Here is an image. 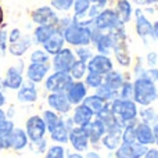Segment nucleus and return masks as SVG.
Wrapping results in <instances>:
<instances>
[{"label": "nucleus", "mask_w": 158, "mask_h": 158, "mask_svg": "<svg viewBox=\"0 0 158 158\" xmlns=\"http://www.w3.org/2000/svg\"><path fill=\"white\" fill-rule=\"evenodd\" d=\"M133 97L132 100L140 107L151 106L158 98V87L147 78H136L133 82Z\"/></svg>", "instance_id": "nucleus-1"}, {"label": "nucleus", "mask_w": 158, "mask_h": 158, "mask_svg": "<svg viewBox=\"0 0 158 158\" xmlns=\"http://www.w3.org/2000/svg\"><path fill=\"white\" fill-rule=\"evenodd\" d=\"M110 111L123 123H131L136 122L137 117H139V108L137 104L133 100H125V98H114L110 101Z\"/></svg>", "instance_id": "nucleus-2"}, {"label": "nucleus", "mask_w": 158, "mask_h": 158, "mask_svg": "<svg viewBox=\"0 0 158 158\" xmlns=\"http://www.w3.org/2000/svg\"><path fill=\"white\" fill-rule=\"evenodd\" d=\"M63 36L65 43L71 46H89L92 43V28L81 25L72 19L71 24L63 31Z\"/></svg>", "instance_id": "nucleus-3"}, {"label": "nucleus", "mask_w": 158, "mask_h": 158, "mask_svg": "<svg viewBox=\"0 0 158 158\" xmlns=\"http://www.w3.org/2000/svg\"><path fill=\"white\" fill-rule=\"evenodd\" d=\"M114 38V47L112 52L114 56L117 58V63L119 64L123 68H128L132 63L131 58V53H129V47H128V42H126V32H125V25L118 27L115 31L110 32Z\"/></svg>", "instance_id": "nucleus-4"}, {"label": "nucleus", "mask_w": 158, "mask_h": 158, "mask_svg": "<svg viewBox=\"0 0 158 158\" xmlns=\"http://www.w3.org/2000/svg\"><path fill=\"white\" fill-rule=\"evenodd\" d=\"M92 24L94 25L96 29L101 31V32H112V31H115L118 27L125 25L119 21V18L117 17L115 11L111 10V8H103V10L94 17Z\"/></svg>", "instance_id": "nucleus-5"}, {"label": "nucleus", "mask_w": 158, "mask_h": 158, "mask_svg": "<svg viewBox=\"0 0 158 158\" xmlns=\"http://www.w3.org/2000/svg\"><path fill=\"white\" fill-rule=\"evenodd\" d=\"M72 78L67 72H53L43 81V86L49 93H65L68 86L72 83Z\"/></svg>", "instance_id": "nucleus-6"}, {"label": "nucleus", "mask_w": 158, "mask_h": 158, "mask_svg": "<svg viewBox=\"0 0 158 158\" xmlns=\"http://www.w3.org/2000/svg\"><path fill=\"white\" fill-rule=\"evenodd\" d=\"M24 131H25V133H27L28 139H29V143H35V142H38V140L43 139L47 133V129L43 122V118L38 114L31 115V117L28 118L27 122H25Z\"/></svg>", "instance_id": "nucleus-7"}, {"label": "nucleus", "mask_w": 158, "mask_h": 158, "mask_svg": "<svg viewBox=\"0 0 158 158\" xmlns=\"http://www.w3.org/2000/svg\"><path fill=\"white\" fill-rule=\"evenodd\" d=\"M24 61L18 60L15 65L10 67L6 72L4 78H3V83H4V89L8 90H18L24 83Z\"/></svg>", "instance_id": "nucleus-8"}, {"label": "nucleus", "mask_w": 158, "mask_h": 158, "mask_svg": "<svg viewBox=\"0 0 158 158\" xmlns=\"http://www.w3.org/2000/svg\"><path fill=\"white\" fill-rule=\"evenodd\" d=\"M2 142L4 150H14V151H22L29 144V139H28L25 131L22 128H18V126H14L11 133L6 139H3Z\"/></svg>", "instance_id": "nucleus-9"}, {"label": "nucleus", "mask_w": 158, "mask_h": 158, "mask_svg": "<svg viewBox=\"0 0 158 158\" xmlns=\"http://www.w3.org/2000/svg\"><path fill=\"white\" fill-rule=\"evenodd\" d=\"M77 60L75 53L69 47H63L57 54L53 56L52 60V68L56 72H69V68L72 67L74 61Z\"/></svg>", "instance_id": "nucleus-10"}, {"label": "nucleus", "mask_w": 158, "mask_h": 158, "mask_svg": "<svg viewBox=\"0 0 158 158\" xmlns=\"http://www.w3.org/2000/svg\"><path fill=\"white\" fill-rule=\"evenodd\" d=\"M68 143L71 144L72 150L77 153H86L89 150V136L83 126H74L68 133Z\"/></svg>", "instance_id": "nucleus-11"}, {"label": "nucleus", "mask_w": 158, "mask_h": 158, "mask_svg": "<svg viewBox=\"0 0 158 158\" xmlns=\"http://www.w3.org/2000/svg\"><path fill=\"white\" fill-rule=\"evenodd\" d=\"M87 72H93V74L98 75H107L110 71L114 69V63L110 58V56L106 54H94L89 61L86 63Z\"/></svg>", "instance_id": "nucleus-12"}, {"label": "nucleus", "mask_w": 158, "mask_h": 158, "mask_svg": "<svg viewBox=\"0 0 158 158\" xmlns=\"http://www.w3.org/2000/svg\"><path fill=\"white\" fill-rule=\"evenodd\" d=\"M31 18L38 25H52L57 27L58 24V15L50 6H42L39 8H35L31 14Z\"/></svg>", "instance_id": "nucleus-13"}, {"label": "nucleus", "mask_w": 158, "mask_h": 158, "mask_svg": "<svg viewBox=\"0 0 158 158\" xmlns=\"http://www.w3.org/2000/svg\"><path fill=\"white\" fill-rule=\"evenodd\" d=\"M47 106L50 110L64 117L72 111V106L68 101L65 93H49L47 96Z\"/></svg>", "instance_id": "nucleus-14"}, {"label": "nucleus", "mask_w": 158, "mask_h": 158, "mask_svg": "<svg viewBox=\"0 0 158 158\" xmlns=\"http://www.w3.org/2000/svg\"><path fill=\"white\" fill-rule=\"evenodd\" d=\"M147 146L140 143H121V146L114 151L115 158H143L147 151Z\"/></svg>", "instance_id": "nucleus-15"}, {"label": "nucleus", "mask_w": 158, "mask_h": 158, "mask_svg": "<svg viewBox=\"0 0 158 158\" xmlns=\"http://www.w3.org/2000/svg\"><path fill=\"white\" fill-rule=\"evenodd\" d=\"M87 90H89L87 86L82 81H74L68 86V89L65 90V96L68 98V101L71 103V106L74 107V106L81 104L86 98V96L89 94Z\"/></svg>", "instance_id": "nucleus-16"}, {"label": "nucleus", "mask_w": 158, "mask_h": 158, "mask_svg": "<svg viewBox=\"0 0 158 158\" xmlns=\"http://www.w3.org/2000/svg\"><path fill=\"white\" fill-rule=\"evenodd\" d=\"M50 72V63L47 64H36L29 63V65L25 68V77L29 82L38 85L46 79V77Z\"/></svg>", "instance_id": "nucleus-17"}, {"label": "nucleus", "mask_w": 158, "mask_h": 158, "mask_svg": "<svg viewBox=\"0 0 158 158\" xmlns=\"http://www.w3.org/2000/svg\"><path fill=\"white\" fill-rule=\"evenodd\" d=\"M135 15H136V22H135V28H136V33L140 36L143 42L146 44L148 43V40L151 38V28H153V24L147 19V17L143 14V11L140 8H137L135 11Z\"/></svg>", "instance_id": "nucleus-18"}, {"label": "nucleus", "mask_w": 158, "mask_h": 158, "mask_svg": "<svg viewBox=\"0 0 158 158\" xmlns=\"http://www.w3.org/2000/svg\"><path fill=\"white\" fill-rule=\"evenodd\" d=\"M39 93H38V87L35 83L27 81L22 83V86L17 90V100L21 104H33L38 101Z\"/></svg>", "instance_id": "nucleus-19"}, {"label": "nucleus", "mask_w": 158, "mask_h": 158, "mask_svg": "<svg viewBox=\"0 0 158 158\" xmlns=\"http://www.w3.org/2000/svg\"><path fill=\"white\" fill-rule=\"evenodd\" d=\"M135 133H136V142L143 146H153L156 144L153 128L151 125L144 122H136L135 125Z\"/></svg>", "instance_id": "nucleus-20"}, {"label": "nucleus", "mask_w": 158, "mask_h": 158, "mask_svg": "<svg viewBox=\"0 0 158 158\" xmlns=\"http://www.w3.org/2000/svg\"><path fill=\"white\" fill-rule=\"evenodd\" d=\"M74 111H72V122L75 126H86L90 121L94 118V114L92 112V110L86 106V104L81 103L78 106H74Z\"/></svg>", "instance_id": "nucleus-21"}, {"label": "nucleus", "mask_w": 158, "mask_h": 158, "mask_svg": "<svg viewBox=\"0 0 158 158\" xmlns=\"http://www.w3.org/2000/svg\"><path fill=\"white\" fill-rule=\"evenodd\" d=\"M83 128L86 129V133H87V136H89V142H90V144H93V146L100 143L101 137L106 133V126H104V123L101 122L97 117H94V119H92L86 126H83Z\"/></svg>", "instance_id": "nucleus-22"}, {"label": "nucleus", "mask_w": 158, "mask_h": 158, "mask_svg": "<svg viewBox=\"0 0 158 158\" xmlns=\"http://www.w3.org/2000/svg\"><path fill=\"white\" fill-rule=\"evenodd\" d=\"M32 43L33 42H32V38H31V36L22 35L17 42H14V43H8L7 52L10 53L11 56H14V57H22V56L31 49Z\"/></svg>", "instance_id": "nucleus-23"}, {"label": "nucleus", "mask_w": 158, "mask_h": 158, "mask_svg": "<svg viewBox=\"0 0 158 158\" xmlns=\"http://www.w3.org/2000/svg\"><path fill=\"white\" fill-rule=\"evenodd\" d=\"M64 44H65V40H64L63 32L57 29L46 42H44L43 44H42V46H43V50L49 56H54V54H57L61 49H63Z\"/></svg>", "instance_id": "nucleus-24"}, {"label": "nucleus", "mask_w": 158, "mask_h": 158, "mask_svg": "<svg viewBox=\"0 0 158 158\" xmlns=\"http://www.w3.org/2000/svg\"><path fill=\"white\" fill-rule=\"evenodd\" d=\"M92 43L94 44L98 54L108 56L112 52V47H114V38L110 32H101Z\"/></svg>", "instance_id": "nucleus-25"}, {"label": "nucleus", "mask_w": 158, "mask_h": 158, "mask_svg": "<svg viewBox=\"0 0 158 158\" xmlns=\"http://www.w3.org/2000/svg\"><path fill=\"white\" fill-rule=\"evenodd\" d=\"M122 131H106L104 136L101 137L100 143L103 147L108 151H115L122 143V136H121Z\"/></svg>", "instance_id": "nucleus-26"}, {"label": "nucleus", "mask_w": 158, "mask_h": 158, "mask_svg": "<svg viewBox=\"0 0 158 158\" xmlns=\"http://www.w3.org/2000/svg\"><path fill=\"white\" fill-rule=\"evenodd\" d=\"M50 133V139L56 143V144H67L68 143V133L69 129L67 126V123L64 122V117H61V121L58 122V125L53 129Z\"/></svg>", "instance_id": "nucleus-27"}, {"label": "nucleus", "mask_w": 158, "mask_h": 158, "mask_svg": "<svg viewBox=\"0 0 158 158\" xmlns=\"http://www.w3.org/2000/svg\"><path fill=\"white\" fill-rule=\"evenodd\" d=\"M57 31V27H52V25H38L33 31V35L31 36L32 38V42L36 44H43L53 33Z\"/></svg>", "instance_id": "nucleus-28"}, {"label": "nucleus", "mask_w": 158, "mask_h": 158, "mask_svg": "<svg viewBox=\"0 0 158 158\" xmlns=\"http://www.w3.org/2000/svg\"><path fill=\"white\" fill-rule=\"evenodd\" d=\"M82 103L86 104V106L92 110V112L94 114V117L100 114L101 111H104V110L110 106L108 101H106V100H103L101 97H98L96 93H94V94H87L86 98H85Z\"/></svg>", "instance_id": "nucleus-29"}, {"label": "nucleus", "mask_w": 158, "mask_h": 158, "mask_svg": "<svg viewBox=\"0 0 158 158\" xmlns=\"http://www.w3.org/2000/svg\"><path fill=\"white\" fill-rule=\"evenodd\" d=\"M114 11L122 24H126V22H129L132 19L133 10H132V4L129 0H118Z\"/></svg>", "instance_id": "nucleus-30"}, {"label": "nucleus", "mask_w": 158, "mask_h": 158, "mask_svg": "<svg viewBox=\"0 0 158 158\" xmlns=\"http://www.w3.org/2000/svg\"><path fill=\"white\" fill-rule=\"evenodd\" d=\"M125 82V78H123V74L117 69H112L110 71L107 75H104V85H107L108 87L114 90H119V87L122 86V83Z\"/></svg>", "instance_id": "nucleus-31"}, {"label": "nucleus", "mask_w": 158, "mask_h": 158, "mask_svg": "<svg viewBox=\"0 0 158 158\" xmlns=\"http://www.w3.org/2000/svg\"><path fill=\"white\" fill-rule=\"evenodd\" d=\"M90 2L89 0H74V21L78 22V24H81L82 21H83L85 15H86V13L89 11L90 8Z\"/></svg>", "instance_id": "nucleus-32"}, {"label": "nucleus", "mask_w": 158, "mask_h": 158, "mask_svg": "<svg viewBox=\"0 0 158 158\" xmlns=\"http://www.w3.org/2000/svg\"><path fill=\"white\" fill-rule=\"evenodd\" d=\"M40 117L43 118V122H44V125H46L47 132H52L53 129L58 125V122L61 121V115H58L57 112H54L53 110H50V108L44 110V111L42 112Z\"/></svg>", "instance_id": "nucleus-33"}, {"label": "nucleus", "mask_w": 158, "mask_h": 158, "mask_svg": "<svg viewBox=\"0 0 158 158\" xmlns=\"http://www.w3.org/2000/svg\"><path fill=\"white\" fill-rule=\"evenodd\" d=\"M68 74H69V77L72 78V81H81V79H83L87 74L86 63H83V61H81V60H75L72 67L69 68Z\"/></svg>", "instance_id": "nucleus-34"}, {"label": "nucleus", "mask_w": 158, "mask_h": 158, "mask_svg": "<svg viewBox=\"0 0 158 158\" xmlns=\"http://www.w3.org/2000/svg\"><path fill=\"white\" fill-rule=\"evenodd\" d=\"M139 117L142 118V122L148 123V125H153L158 121V114L156 112V110L150 106L142 107V110L139 111Z\"/></svg>", "instance_id": "nucleus-35"}, {"label": "nucleus", "mask_w": 158, "mask_h": 158, "mask_svg": "<svg viewBox=\"0 0 158 158\" xmlns=\"http://www.w3.org/2000/svg\"><path fill=\"white\" fill-rule=\"evenodd\" d=\"M83 83L87 86V89H98L101 85L104 83V77L103 75H98V74H93V72H87L86 77H85Z\"/></svg>", "instance_id": "nucleus-36"}, {"label": "nucleus", "mask_w": 158, "mask_h": 158, "mask_svg": "<svg viewBox=\"0 0 158 158\" xmlns=\"http://www.w3.org/2000/svg\"><path fill=\"white\" fill-rule=\"evenodd\" d=\"M96 94L98 96V97H101L103 100H106V101H112L114 98H117L118 97V92L117 90H114V89H111V87H108L107 85H101L98 89H96Z\"/></svg>", "instance_id": "nucleus-37"}, {"label": "nucleus", "mask_w": 158, "mask_h": 158, "mask_svg": "<svg viewBox=\"0 0 158 158\" xmlns=\"http://www.w3.org/2000/svg\"><path fill=\"white\" fill-rule=\"evenodd\" d=\"M135 125H136V122H131V123H126V125L122 128V132H121L122 143H135L136 142Z\"/></svg>", "instance_id": "nucleus-38"}, {"label": "nucleus", "mask_w": 158, "mask_h": 158, "mask_svg": "<svg viewBox=\"0 0 158 158\" xmlns=\"http://www.w3.org/2000/svg\"><path fill=\"white\" fill-rule=\"evenodd\" d=\"M67 151L64 144H53L47 147L46 153H44V158H65Z\"/></svg>", "instance_id": "nucleus-39"}, {"label": "nucleus", "mask_w": 158, "mask_h": 158, "mask_svg": "<svg viewBox=\"0 0 158 158\" xmlns=\"http://www.w3.org/2000/svg\"><path fill=\"white\" fill-rule=\"evenodd\" d=\"M29 63H36V64H47L50 63V56L44 52L43 49H36L31 53L29 56Z\"/></svg>", "instance_id": "nucleus-40"}, {"label": "nucleus", "mask_w": 158, "mask_h": 158, "mask_svg": "<svg viewBox=\"0 0 158 158\" xmlns=\"http://www.w3.org/2000/svg\"><path fill=\"white\" fill-rule=\"evenodd\" d=\"M118 97L125 98V100H132V97H133V83L129 81L123 82L122 86L118 90Z\"/></svg>", "instance_id": "nucleus-41"}, {"label": "nucleus", "mask_w": 158, "mask_h": 158, "mask_svg": "<svg viewBox=\"0 0 158 158\" xmlns=\"http://www.w3.org/2000/svg\"><path fill=\"white\" fill-rule=\"evenodd\" d=\"M75 57H77V60L87 63V61L93 57V52L89 49V46H79L78 49L75 50Z\"/></svg>", "instance_id": "nucleus-42"}, {"label": "nucleus", "mask_w": 158, "mask_h": 158, "mask_svg": "<svg viewBox=\"0 0 158 158\" xmlns=\"http://www.w3.org/2000/svg\"><path fill=\"white\" fill-rule=\"evenodd\" d=\"M52 8L57 11H69L74 6V0H52Z\"/></svg>", "instance_id": "nucleus-43"}, {"label": "nucleus", "mask_w": 158, "mask_h": 158, "mask_svg": "<svg viewBox=\"0 0 158 158\" xmlns=\"http://www.w3.org/2000/svg\"><path fill=\"white\" fill-rule=\"evenodd\" d=\"M14 126L15 125H14L13 119H7V118H6L4 121H0V140L6 139V137L11 133Z\"/></svg>", "instance_id": "nucleus-44"}, {"label": "nucleus", "mask_w": 158, "mask_h": 158, "mask_svg": "<svg viewBox=\"0 0 158 158\" xmlns=\"http://www.w3.org/2000/svg\"><path fill=\"white\" fill-rule=\"evenodd\" d=\"M31 144H32V150L38 154H43V153H46V150H47L46 137H43V139L38 140V142H35V143H31Z\"/></svg>", "instance_id": "nucleus-45"}, {"label": "nucleus", "mask_w": 158, "mask_h": 158, "mask_svg": "<svg viewBox=\"0 0 158 158\" xmlns=\"http://www.w3.org/2000/svg\"><path fill=\"white\" fill-rule=\"evenodd\" d=\"M142 78H147L148 81L157 83L158 82V68L156 67H148V69H144V74Z\"/></svg>", "instance_id": "nucleus-46"}, {"label": "nucleus", "mask_w": 158, "mask_h": 158, "mask_svg": "<svg viewBox=\"0 0 158 158\" xmlns=\"http://www.w3.org/2000/svg\"><path fill=\"white\" fill-rule=\"evenodd\" d=\"M8 40H7V31L0 29V56H4L7 52Z\"/></svg>", "instance_id": "nucleus-47"}, {"label": "nucleus", "mask_w": 158, "mask_h": 158, "mask_svg": "<svg viewBox=\"0 0 158 158\" xmlns=\"http://www.w3.org/2000/svg\"><path fill=\"white\" fill-rule=\"evenodd\" d=\"M21 36H22L21 31H19L18 28H14V29H11L10 32L7 33V40H8V43H14V42H17Z\"/></svg>", "instance_id": "nucleus-48"}, {"label": "nucleus", "mask_w": 158, "mask_h": 158, "mask_svg": "<svg viewBox=\"0 0 158 158\" xmlns=\"http://www.w3.org/2000/svg\"><path fill=\"white\" fill-rule=\"evenodd\" d=\"M146 63H147L148 67H156L158 63V54L156 52H150L146 56Z\"/></svg>", "instance_id": "nucleus-49"}, {"label": "nucleus", "mask_w": 158, "mask_h": 158, "mask_svg": "<svg viewBox=\"0 0 158 158\" xmlns=\"http://www.w3.org/2000/svg\"><path fill=\"white\" fill-rule=\"evenodd\" d=\"M89 2L92 6H96V7H98L100 10H103V8H106L108 0H89Z\"/></svg>", "instance_id": "nucleus-50"}, {"label": "nucleus", "mask_w": 158, "mask_h": 158, "mask_svg": "<svg viewBox=\"0 0 158 158\" xmlns=\"http://www.w3.org/2000/svg\"><path fill=\"white\" fill-rule=\"evenodd\" d=\"M143 158H158V148H147Z\"/></svg>", "instance_id": "nucleus-51"}, {"label": "nucleus", "mask_w": 158, "mask_h": 158, "mask_svg": "<svg viewBox=\"0 0 158 158\" xmlns=\"http://www.w3.org/2000/svg\"><path fill=\"white\" fill-rule=\"evenodd\" d=\"M151 38L158 42V21H156L153 24V28H151Z\"/></svg>", "instance_id": "nucleus-52"}, {"label": "nucleus", "mask_w": 158, "mask_h": 158, "mask_svg": "<svg viewBox=\"0 0 158 158\" xmlns=\"http://www.w3.org/2000/svg\"><path fill=\"white\" fill-rule=\"evenodd\" d=\"M151 128H153V133H154V139H156V144L158 146V121L156 123H153L151 125Z\"/></svg>", "instance_id": "nucleus-53"}, {"label": "nucleus", "mask_w": 158, "mask_h": 158, "mask_svg": "<svg viewBox=\"0 0 158 158\" xmlns=\"http://www.w3.org/2000/svg\"><path fill=\"white\" fill-rule=\"evenodd\" d=\"M6 104H7V97H6L4 92H0V108H3Z\"/></svg>", "instance_id": "nucleus-54"}, {"label": "nucleus", "mask_w": 158, "mask_h": 158, "mask_svg": "<svg viewBox=\"0 0 158 158\" xmlns=\"http://www.w3.org/2000/svg\"><path fill=\"white\" fill-rule=\"evenodd\" d=\"M85 158H101V157H100V154L96 153V151H86Z\"/></svg>", "instance_id": "nucleus-55"}, {"label": "nucleus", "mask_w": 158, "mask_h": 158, "mask_svg": "<svg viewBox=\"0 0 158 158\" xmlns=\"http://www.w3.org/2000/svg\"><path fill=\"white\" fill-rule=\"evenodd\" d=\"M65 158H85L82 156V153H77V151H74V153H68L67 154Z\"/></svg>", "instance_id": "nucleus-56"}, {"label": "nucleus", "mask_w": 158, "mask_h": 158, "mask_svg": "<svg viewBox=\"0 0 158 158\" xmlns=\"http://www.w3.org/2000/svg\"><path fill=\"white\" fill-rule=\"evenodd\" d=\"M3 21H4V11H3V7L0 4V27L3 25Z\"/></svg>", "instance_id": "nucleus-57"}, {"label": "nucleus", "mask_w": 158, "mask_h": 158, "mask_svg": "<svg viewBox=\"0 0 158 158\" xmlns=\"http://www.w3.org/2000/svg\"><path fill=\"white\" fill-rule=\"evenodd\" d=\"M6 118H7L6 117V111L3 108H0V121H4Z\"/></svg>", "instance_id": "nucleus-58"}, {"label": "nucleus", "mask_w": 158, "mask_h": 158, "mask_svg": "<svg viewBox=\"0 0 158 158\" xmlns=\"http://www.w3.org/2000/svg\"><path fill=\"white\" fill-rule=\"evenodd\" d=\"M4 83H3V78H0V92H4Z\"/></svg>", "instance_id": "nucleus-59"}, {"label": "nucleus", "mask_w": 158, "mask_h": 158, "mask_svg": "<svg viewBox=\"0 0 158 158\" xmlns=\"http://www.w3.org/2000/svg\"><path fill=\"white\" fill-rule=\"evenodd\" d=\"M3 150H4V147H3V142L0 140V151H3Z\"/></svg>", "instance_id": "nucleus-60"}, {"label": "nucleus", "mask_w": 158, "mask_h": 158, "mask_svg": "<svg viewBox=\"0 0 158 158\" xmlns=\"http://www.w3.org/2000/svg\"><path fill=\"white\" fill-rule=\"evenodd\" d=\"M135 2H136V3H137V4H139V2H140V0H135Z\"/></svg>", "instance_id": "nucleus-61"}]
</instances>
